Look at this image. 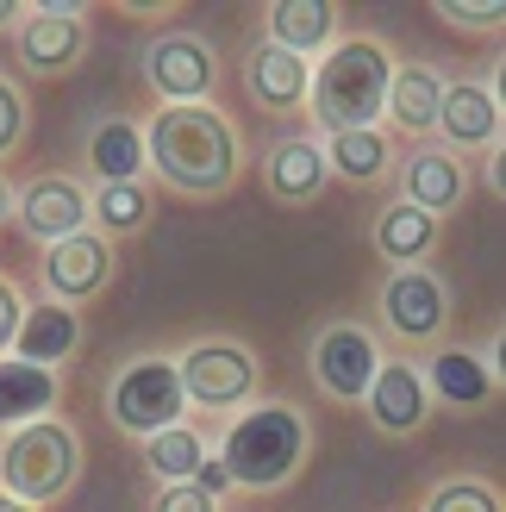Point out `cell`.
Returning <instances> with one entry per match:
<instances>
[{
	"label": "cell",
	"instance_id": "obj_1",
	"mask_svg": "<svg viewBox=\"0 0 506 512\" xmlns=\"http://www.w3.org/2000/svg\"><path fill=\"white\" fill-rule=\"evenodd\" d=\"M144 157L157 188H169L175 200H225L244 182V138L213 100L157 107L144 125Z\"/></svg>",
	"mask_w": 506,
	"mask_h": 512
},
{
	"label": "cell",
	"instance_id": "obj_2",
	"mask_svg": "<svg viewBox=\"0 0 506 512\" xmlns=\"http://www.w3.org/2000/svg\"><path fill=\"white\" fill-rule=\"evenodd\" d=\"M388 75H394V50L375 38V32H350V38H338V44L313 63V82H307V119L319 125L325 138H338V132H363V125L382 119Z\"/></svg>",
	"mask_w": 506,
	"mask_h": 512
},
{
	"label": "cell",
	"instance_id": "obj_3",
	"mask_svg": "<svg viewBox=\"0 0 506 512\" xmlns=\"http://www.w3.org/2000/svg\"><path fill=\"white\" fill-rule=\"evenodd\" d=\"M307 456H313V425L282 400L244 406L219 438V463L232 475V488H250V494L288 488V481L307 469Z\"/></svg>",
	"mask_w": 506,
	"mask_h": 512
},
{
	"label": "cell",
	"instance_id": "obj_4",
	"mask_svg": "<svg viewBox=\"0 0 506 512\" xmlns=\"http://www.w3.org/2000/svg\"><path fill=\"white\" fill-rule=\"evenodd\" d=\"M75 481H82V438H75L69 419H32L0 438V488L13 500L50 512L57 500L75 494Z\"/></svg>",
	"mask_w": 506,
	"mask_h": 512
},
{
	"label": "cell",
	"instance_id": "obj_5",
	"mask_svg": "<svg viewBox=\"0 0 506 512\" xmlns=\"http://www.w3.org/2000/svg\"><path fill=\"white\" fill-rule=\"evenodd\" d=\"M450 313H457V300H450V281L438 269H388V281L375 288V319H382L394 356L438 350Z\"/></svg>",
	"mask_w": 506,
	"mask_h": 512
},
{
	"label": "cell",
	"instance_id": "obj_6",
	"mask_svg": "<svg viewBox=\"0 0 506 512\" xmlns=\"http://www.w3.org/2000/svg\"><path fill=\"white\" fill-rule=\"evenodd\" d=\"M175 375H182V394L200 413H244L263 394V356L213 331V338H194L182 356H175Z\"/></svg>",
	"mask_w": 506,
	"mask_h": 512
},
{
	"label": "cell",
	"instance_id": "obj_7",
	"mask_svg": "<svg viewBox=\"0 0 506 512\" xmlns=\"http://www.w3.org/2000/svg\"><path fill=\"white\" fill-rule=\"evenodd\" d=\"M188 413V394H182V375H175L169 356H132V363L113 369V388H107V419L125 431V438H157V431L182 425Z\"/></svg>",
	"mask_w": 506,
	"mask_h": 512
},
{
	"label": "cell",
	"instance_id": "obj_8",
	"mask_svg": "<svg viewBox=\"0 0 506 512\" xmlns=\"http://www.w3.org/2000/svg\"><path fill=\"white\" fill-rule=\"evenodd\" d=\"M88 44H94V25L82 7H25L19 32H13V63L25 75H38V82H69L75 69L88 63Z\"/></svg>",
	"mask_w": 506,
	"mask_h": 512
},
{
	"label": "cell",
	"instance_id": "obj_9",
	"mask_svg": "<svg viewBox=\"0 0 506 512\" xmlns=\"http://www.w3.org/2000/svg\"><path fill=\"white\" fill-rule=\"evenodd\" d=\"M375 369H382V344H375V331L357 325V319H325L313 331V344H307V375H313V388L325 400H338V406H357L369 394V381Z\"/></svg>",
	"mask_w": 506,
	"mask_h": 512
},
{
	"label": "cell",
	"instance_id": "obj_10",
	"mask_svg": "<svg viewBox=\"0 0 506 512\" xmlns=\"http://www.w3.org/2000/svg\"><path fill=\"white\" fill-rule=\"evenodd\" d=\"M138 75L163 107H194L219 88V50L200 32H157L138 57Z\"/></svg>",
	"mask_w": 506,
	"mask_h": 512
},
{
	"label": "cell",
	"instance_id": "obj_11",
	"mask_svg": "<svg viewBox=\"0 0 506 512\" xmlns=\"http://www.w3.org/2000/svg\"><path fill=\"white\" fill-rule=\"evenodd\" d=\"M13 225L25 238H38L44 250L63 238H82V232H94V194L75 175H32L13 194Z\"/></svg>",
	"mask_w": 506,
	"mask_h": 512
},
{
	"label": "cell",
	"instance_id": "obj_12",
	"mask_svg": "<svg viewBox=\"0 0 506 512\" xmlns=\"http://www.w3.org/2000/svg\"><path fill=\"white\" fill-rule=\"evenodd\" d=\"M44 294L63 300V306H82V300H100L119 275V244L100 238V232H82V238H63L44 250Z\"/></svg>",
	"mask_w": 506,
	"mask_h": 512
},
{
	"label": "cell",
	"instance_id": "obj_13",
	"mask_svg": "<svg viewBox=\"0 0 506 512\" xmlns=\"http://www.w3.org/2000/svg\"><path fill=\"white\" fill-rule=\"evenodd\" d=\"M369 425L382 431V438H419L425 419H432V394H425V381H419V363L413 356H382V369H375L369 381V394L357 400Z\"/></svg>",
	"mask_w": 506,
	"mask_h": 512
},
{
	"label": "cell",
	"instance_id": "obj_14",
	"mask_svg": "<svg viewBox=\"0 0 506 512\" xmlns=\"http://www.w3.org/2000/svg\"><path fill=\"white\" fill-rule=\"evenodd\" d=\"M257 182H263V194H269L282 213H300V207H313V200L325 194L332 169H325L319 138H307V132H282V138H275V144L263 150Z\"/></svg>",
	"mask_w": 506,
	"mask_h": 512
},
{
	"label": "cell",
	"instance_id": "obj_15",
	"mask_svg": "<svg viewBox=\"0 0 506 512\" xmlns=\"http://www.w3.org/2000/svg\"><path fill=\"white\" fill-rule=\"evenodd\" d=\"M438 144L457 150V157H488V150L500 144V94L488 82H475V75H463V82H444V100H438Z\"/></svg>",
	"mask_w": 506,
	"mask_h": 512
},
{
	"label": "cell",
	"instance_id": "obj_16",
	"mask_svg": "<svg viewBox=\"0 0 506 512\" xmlns=\"http://www.w3.org/2000/svg\"><path fill=\"white\" fill-rule=\"evenodd\" d=\"M238 82H244V100H250L257 113H269V119H294V113H307L313 63H300V57H288L282 44L263 38V44H250Z\"/></svg>",
	"mask_w": 506,
	"mask_h": 512
},
{
	"label": "cell",
	"instance_id": "obj_17",
	"mask_svg": "<svg viewBox=\"0 0 506 512\" xmlns=\"http://www.w3.org/2000/svg\"><path fill=\"white\" fill-rule=\"evenodd\" d=\"M394 175H400V200H407V207H419V213H432V219L457 213L463 200H469V163L457 157V150H444V144L407 150Z\"/></svg>",
	"mask_w": 506,
	"mask_h": 512
},
{
	"label": "cell",
	"instance_id": "obj_18",
	"mask_svg": "<svg viewBox=\"0 0 506 512\" xmlns=\"http://www.w3.org/2000/svg\"><path fill=\"white\" fill-rule=\"evenodd\" d=\"M419 381H425V394H432V406H450V413H482V406H494V394L506 388V381L482 363V356H475V350H457V344L425 350Z\"/></svg>",
	"mask_w": 506,
	"mask_h": 512
},
{
	"label": "cell",
	"instance_id": "obj_19",
	"mask_svg": "<svg viewBox=\"0 0 506 512\" xmlns=\"http://www.w3.org/2000/svg\"><path fill=\"white\" fill-rule=\"evenodd\" d=\"M338 32H344V7H338V0H269V7H263V38L282 44L288 57H300V63L325 57V50L338 44Z\"/></svg>",
	"mask_w": 506,
	"mask_h": 512
},
{
	"label": "cell",
	"instance_id": "obj_20",
	"mask_svg": "<svg viewBox=\"0 0 506 512\" xmlns=\"http://www.w3.org/2000/svg\"><path fill=\"white\" fill-rule=\"evenodd\" d=\"M369 244H375V256H382L388 269H425L438 256V244H444V219L419 213V207H407V200L394 194V200H382V213H375Z\"/></svg>",
	"mask_w": 506,
	"mask_h": 512
},
{
	"label": "cell",
	"instance_id": "obj_21",
	"mask_svg": "<svg viewBox=\"0 0 506 512\" xmlns=\"http://www.w3.org/2000/svg\"><path fill=\"white\" fill-rule=\"evenodd\" d=\"M444 82H450V75H444L438 63H394L388 100H382L388 132H400V138H425V132H432V125H438Z\"/></svg>",
	"mask_w": 506,
	"mask_h": 512
},
{
	"label": "cell",
	"instance_id": "obj_22",
	"mask_svg": "<svg viewBox=\"0 0 506 512\" xmlns=\"http://www.w3.org/2000/svg\"><path fill=\"white\" fill-rule=\"evenodd\" d=\"M82 157H88V175H94V188H113V182H144V119H125V113H107V119H94V132L82 144Z\"/></svg>",
	"mask_w": 506,
	"mask_h": 512
},
{
	"label": "cell",
	"instance_id": "obj_23",
	"mask_svg": "<svg viewBox=\"0 0 506 512\" xmlns=\"http://www.w3.org/2000/svg\"><path fill=\"white\" fill-rule=\"evenodd\" d=\"M75 350H82V319H75V306L50 300V294H44L38 306H25V319H19V338H13V356H19V363L63 369Z\"/></svg>",
	"mask_w": 506,
	"mask_h": 512
},
{
	"label": "cell",
	"instance_id": "obj_24",
	"mask_svg": "<svg viewBox=\"0 0 506 512\" xmlns=\"http://www.w3.org/2000/svg\"><path fill=\"white\" fill-rule=\"evenodd\" d=\"M325 169H332V182H350V188H375L394 175V132L388 125H363V132H338L325 138Z\"/></svg>",
	"mask_w": 506,
	"mask_h": 512
},
{
	"label": "cell",
	"instance_id": "obj_25",
	"mask_svg": "<svg viewBox=\"0 0 506 512\" xmlns=\"http://www.w3.org/2000/svg\"><path fill=\"white\" fill-rule=\"evenodd\" d=\"M57 400H63V375L57 369L0 356V431H19V425H32L44 413H57Z\"/></svg>",
	"mask_w": 506,
	"mask_h": 512
},
{
	"label": "cell",
	"instance_id": "obj_26",
	"mask_svg": "<svg viewBox=\"0 0 506 512\" xmlns=\"http://www.w3.org/2000/svg\"><path fill=\"white\" fill-rule=\"evenodd\" d=\"M207 438H200V425H169L157 431V438H144V469L157 475V481H194V469L207 463Z\"/></svg>",
	"mask_w": 506,
	"mask_h": 512
},
{
	"label": "cell",
	"instance_id": "obj_27",
	"mask_svg": "<svg viewBox=\"0 0 506 512\" xmlns=\"http://www.w3.org/2000/svg\"><path fill=\"white\" fill-rule=\"evenodd\" d=\"M150 225V188L144 182H113V188H94V232L100 238H138Z\"/></svg>",
	"mask_w": 506,
	"mask_h": 512
},
{
	"label": "cell",
	"instance_id": "obj_28",
	"mask_svg": "<svg viewBox=\"0 0 506 512\" xmlns=\"http://www.w3.org/2000/svg\"><path fill=\"white\" fill-rule=\"evenodd\" d=\"M419 512H506V506L482 475H450V481H438V488L425 494Z\"/></svg>",
	"mask_w": 506,
	"mask_h": 512
},
{
	"label": "cell",
	"instance_id": "obj_29",
	"mask_svg": "<svg viewBox=\"0 0 506 512\" xmlns=\"http://www.w3.org/2000/svg\"><path fill=\"white\" fill-rule=\"evenodd\" d=\"M25 138H32V100H25V88L0 69V169L25 150Z\"/></svg>",
	"mask_w": 506,
	"mask_h": 512
},
{
	"label": "cell",
	"instance_id": "obj_30",
	"mask_svg": "<svg viewBox=\"0 0 506 512\" xmlns=\"http://www.w3.org/2000/svg\"><path fill=\"white\" fill-rule=\"evenodd\" d=\"M432 19H444L450 32H469V38H494L500 25H506V7L500 0H432Z\"/></svg>",
	"mask_w": 506,
	"mask_h": 512
},
{
	"label": "cell",
	"instance_id": "obj_31",
	"mask_svg": "<svg viewBox=\"0 0 506 512\" xmlns=\"http://www.w3.org/2000/svg\"><path fill=\"white\" fill-rule=\"evenodd\" d=\"M144 512H219V494L194 488V481H163V488L150 494Z\"/></svg>",
	"mask_w": 506,
	"mask_h": 512
},
{
	"label": "cell",
	"instance_id": "obj_32",
	"mask_svg": "<svg viewBox=\"0 0 506 512\" xmlns=\"http://www.w3.org/2000/svg\"><path fill=\"white\" fill-rule=\"evenodd\" d=\"M19 319H25V300H19V288H13V275H0V356H13Z\"/></svg>",
	"mask_w": 506,
	"mask_h": 512
},
{
	"label": "cell",
	"instance_id": "obj_33",
	"mask_svg": "<svg viewBox=\"0 0 506 512\" xmlns=\"http://www.w3.org/2000/svg\"><path fill=\"white\" fill-rule=\"evenodd\" d=\"M194 488H207V494H225V488H232V475H225L219 456H207V463L194 469Z\"/></svg>",
	"mask_w": 506,
	"mask_h": 512
},
{
	"label": "cell",
	"instance_id": "obj_34",
	"mask_svg": "<svg viewBox=\"0 0 506 512\" xmlns=\"http://www.w3.org/2000/svg\"><path fill=\"white\" fill-rule=\"evenodd\" d=\"M19 19H25V0H0V38L19 32Z\"/></svg>",
	"mask_w": 506,
	"mask_h": 512
},
{
	"label": "cell",
	"instance_id": "obj_35",
	"mask_svg": "<svg viewBox=\"0 0 506 512\" xmlns=\"http://www.w3.org/2000/svg\"><path fill=\"white\" fill-rule=\"evenodd\" d=\"M13 225V188H7V175H0V232Z\"/></svg>",
	"mask_w": 506,
	"mask_h": 512
},
{
	"label": "cell",
	"instance_id": "obj_36",
	"mask_svg": "<svg viewBox=\"0 0 506 512\" xmlns=\"http://www.w3.org/2000/svg\"><path fill=\"white\" fill-rule=\"evenodd\" d=\"M0 512H38V506H25V500H13L7 488H0Z\"/></svg>",
	"mask_w": 506,
	"mask_h": 512
}]
</instances>
